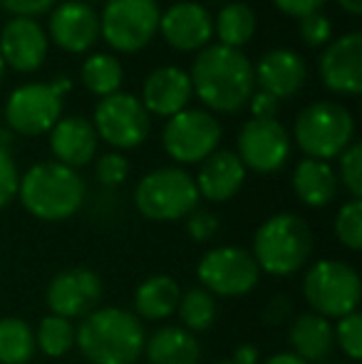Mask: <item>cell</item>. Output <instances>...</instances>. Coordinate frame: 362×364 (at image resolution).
<instances>
[{"instance_id": "obj_10", "label": "cell", "mask_w": 362, "mask_h": 364, "mask_svg": "<svg viewBox=\"0 0 362 364\" xmlns=\"http://www.w3.org/2000/svg\"><path fill=\"white\" fill-rule=\"evenodd\" d=\"M92 127L105 144H110L115 151H127L147 141L151 132V117L139 97L119 90L97 102Z\"/></svg>"}, {"instance_id": "obj_44", "label": "cell", "mask_w": 362, "mask_h": 364, "mask_svg": "<svg viewBox=\"0 0 362 364\" xmlns=\"http://www.w3.org/2000/svg\"><path fill=\"white\" fill-rule=\"evenodd\" d=\"M258 364H308V362H303L300 357H295L293 352H275V355H271L268 360H263Z\"/></svg>"}, {"instance_id": "obj_38", "label": "cell", "mask_w": 362, "mask_h": 364, "mask_svg": "<svg viewBox=\"0 0 362 364\" xmlns=\"http://www.w3.org/2000/svg\"><path fill=\"white\" fill-rule=\"evenodd\" d=\"M186 233L196 243H208L216 238L218 233V218L216 213L206 211V208H193L186 216Z\"/></svg>"}, {"instance_id": "obj_1", "label": "cell", "mask_w": 362, "mask_h": 364, "mask_svg": "<svg viewBox=\"0 0 362 364\" xmlns=\"http://www.w3.org/2000/svg\"><path fill=\"white\" fill-rule=\"evenodd\" d=\"M191 90L203 107L221 114H236L248 105L256 92V75L253 65L241 50L226 45H206L193 58Z\"/></svg>"}, {"instance_id": "obj_33", "label": "cell", "mask_w": 362, "mask_h": 364, "mask_svg": "<svg viewBox=\"0 0 362 364\" xmlns=\"http://www.w3.org/2000/svg\"><path fill=\"white\" fill-rule=\"evenodd\" d=\"M333 337H335V347L343 350V355L348 357L350 362L358 364L362 360V315L360 312H350V315L335 320Z\"/></svg>"}, {"instance_id": "obj_19", "label": "cell", "mask_w": 362, "mask_h": 364, "mask_svg": "<svg viewBox=\"0 0 362 364\" xmlns=\"http://www.w3.org/2000/svg\"><path fill=\"white\" fill-rule=\"evenodd\" d=\"M193 90L188 73L176 65H161V68L151 70L147 75L144 85H142V105L144 109L156 117H174L179 112L186 109V105L191 102Z\"/></svg>"}, {"instance_id": "obj_28", "label": "cell", "mask_w": 362, "mask_h": 364, "mask_svg": "<svg viewBox=\"0 0 362 364\" xmlns=\"http://www.w3.org/2000/svg\"><path fill=\"white\" fill-rule=\"evenodd\" d=\"M35 352L33 327L23 317H0V364H28Z\"/></svg>"}, {"instance_id": "obj_36", "label": "cell", "mask_w": 362, "mask_h": 364, "mask_svg": "<svg viewBox=\"0 0 362 364\" xmlns=\"http://www.w3.org/2000/svg\"><path fill=\"white\" fill-rule=\"evenodd\" d=\"M298 35L308 48H323L333 40V20L323 15V10L305 15L298 20Z\"/></svg>"}, {"instance_id": "obj_27", "label": "cell", "mask_w": 362, "mask_h": 364, "mask_svg": "<svg viewBox=\"0 0 362 364\" xmlns=\"http://www.w3.org/2000/svg\"><path fill=\"white\" fill-rule=\"evenodd\" d=\"M256 28V10L248 3H241V0L226 3L213 18V35L218 38V45H226V48L233 50H241L243 45L251 43Z\"/></svg>"}, {"instance_id": "obj_50", "label": "cell", "mask_w": 362, "mask_h": 364, "mask_svg": "<svg viewBox=\"0 0 362 364\" xmlns=\"http://www.w3.org/2000/svg\"><path fill=\"white\" fill-rule=\"evenodd\" d=\"M0 114H3V112H0Z\"/></svg>"}, {"instance_id": "obj_22", "label": "cell", "mask_w": 362, "mask_h": 364, "mask_svg": "<svg viewBox=\"0 0 362 364\" xmlns=\"http://www.w3.org/2000/svg\"><path fill=\"white\" fill-rule=\"evenodd\" d=\"M48 134L55 161L75 168V171L87 166L100 146V136H97L92 122L85 117H60V122Z\"/></svg>"}, {"instance_id": "obj_11", "label": "cell", "mask_w": 362, "mask_h": 364, "mask_svg": "<svg viewBox=\"0 0 362 364\" xmlns=\"http://www.w3.org/2000/svg\"><path fill=\"white\" fill-rule=\"evenodd\" d=\"M198 288L211 292L213 297H243L256 290L261 280L251 250L238 245H218L201 255L196 265Z\"/></svg>"}, {"instance_id": "obj_40", "label": "cell", "mask_w": 362, "mask_h": 364, "mask_svg": "<svg viewBox=\"0 0 362 364\" xmlns=\"http://www.w3.org/2000/svg\"><path fill=\"white\" fill-rule=\"evenodd\" d=\"M325 3H328V0H273V5L280 10V13L288 15V18H295V20L305 18V15L320 13Z\"/></svg>"}, {"instance_id": "obj_20", "label": "cell", "mask_w": 362, "mask_h": 364, "mask_svg": "<svg viewBox=\"0 0 362 364\" xmlns=\"http://www.w3.org/2000/svg\"><path fill=\"white\" fill-rule=\"evenodd\" d=\"M193 183H196L198 198H206L211 203L231 201L246 183V166L236 156V151L216 149L211 156L198 164Z\"/></svg>"}, {"instance_id": "obj_24", "label": "cell", "mask_w": 362, "mask_h": 364, "mask_svg": "<svg viewBox=\"0 0 362 364\" xmlns=\"http://www.w3.org/2000/svg\"><path fill=\"white\" fill-rule=\"evenodd\" d=\"M288 340L290 347H293L290 352L303 362H325L335 350L333 322L315 315V312H303L290 322Z\"/></svg>"}, {"instance_id": "obj_2", "label": "cell", "mask_w": 362, "mask_h": 364, "mask_svg": "<svg viewBox=\"0 0 362 364\" xmlns=\"http://www.w3.org/2000/svg\"><path fill=\"white\" fill-rule=\"evenodd\" d=\"M144 342V322L122 307L100 305L75 327V347L90 364H137Z\"/></svg>"}, {"instance_id": "obj_21", "label": "cell", "mask_w": 362, "mask_h": 364, "mask_svg": "<svg viewBox=\"0 0 362 364\" xmlns=\"http://www.w3.org/2000/svg\"><path fill=\"white\" fill-rule=\"evenodd\" d=\"M253 75H256V85L280 102L290 100L303 90L308 68H305L303 55H298L295 50L273 48L258 60Z\"/></svg>"}, {"instance_id": "obj_7", "label": "cell", "mask_w": 362, "mask_h": 364, "mask_svg": "<svg viewBox=\"0 0 362 364\" xmlns=\"http://www.w3.org/2000/svg\"><path fill=\"white\" fill-rule=\"evenodd\" d=\"M70 90V77H58L53 82H25L15 87L5 102L8 129L23 136H40L50 132L63 117L65 95Z\"/></svg>"}, {"instance_id": "obj_9", "label": "cell", "mask_w": 362, "mask_h": 364, "mask_svg": "<svg viewBox=\"0 0 362 364\" xmlns=\"http://www.w3.org/2000/svg\"><path fill=\"white\" fill-rule=\"evenodd\" d=\"M161 8L156 0H105L100 38L117 53H139L159 33Z\"/></svg>"}, {"instance_id": "obj_26", "label": "cell", "mask_w": 362, "mask_h": 364, "mask_svg": "<svg viewBox=\"0 0 362 364\" xmlns=\"http://www.w3.org/2000/svg\"><path fill=\"white\" fill-rule=\"evenodd\" d=\"M181 288L171 275H149L134 290V315L142 322H161L179 307Z\"/></svg>"}, {"instance_id": "obj_32", "label": "cell", "mask_w": 362, "mask_h": 364, "mask_svg": "<svg viewBox=\"0 0 362 364\" xmlns=\"http://www.w3.org/2000/svg\"><path fill=\"white\" fill-rule=\"evenodd\" d=\"M335 238L340 240V245L353 253H358L362 248V201L360 198H350L335 213Z\"/></svg>"}, {"instance_id": "obj_3", "label": "cell", "mask_w": 362, "mask_h": 364, "mask_svg": "<svg viewBox=\"0 0 362 364\" xmlns=\"http://www.w3.org/2000/svg\"><path fill=\"white\" fill-rule=\"evenodd\" d=\"M87 186L80 171L58 161H40L20 173L18 198L33 218L60 223L82 208Z\"/></svg>"}, {"instance_id": "obj_25", "label": "cell", "mask_w": 362, "mask_h": 364, "mask_svg": "<svg viewBox=\"0 0 362 364\" xmlns=\"http://www.w3.org/2000/svg\"><path fill=\"white\" fill-rule=\"evenodd\" d=\"M149 364H201V342L181 325H164L144 342Z\"/></svg>"}, {"instance_id": "obj_34", "label": "cell", "mask_w": 362, "mask_h": 364, "mask_svg": "<svg viewBox=\"0 0 362 364\" xmlns=\"http://www.w3.org/2000/svg\"><path fill=\"white\" fill-rule=\"evenodd\" d=\"M340 168L338 181L348 188L350 198H360L362 196V146L358 141H353L343 154H340Z\"/></svg>"}, {"instance_id": "obj_6", "label": "cell", "mask_w": 362, "mask_h": 364, "mask_svg": "<svg viewBox=\"0 0 362 364\" xmlns=\"http://www.w3.org/2000/svg\"><path fill=\"white\" fill-rule=\"evenodd\" d=\"M360 292V273L345 260L320 258L303 275L305 302L310 312L325 320H340L350 312H358Z\"/></svg>"}, {"instance_id": "obj_5", "label": "cell", "mask_w": 362, "mask_h": 364, "mask_svg": "<svg viewBox=\"0 0 362 364\" xmlns=\"http://www.w3.org/2000/svg\"><path fill=\"white\" fill-rule=\"evenodd\" d=\"M293 139L305 159L330 161L355 141V117L338 102L320 100L303 107L295 117Z\"/></svg>"}, {"instance_id": "obj_46", "label": "cell", "mask_w": 362, "mask_h": 364, "mask_svg": "<svg viewBox=\"0 0 362 364\" xmlns=\"http://www.w3.org/2000/svg\"><path fill=\"white\" fill-rule=\"evenodd\" d=\"M3 75H5V63H3V58H0V80H3Z\"/></svg>"}, {"instance_id": "obj_42", "label": "cell", "mask_w": 362, "mask_h": 364, "mask_svg": "<svg viewBox=\"0 0 362 364\" xmlns=\"http://www.w3.org/2000/svg\"><path fill=\"white\" fill-rule=\"evenodd\" d=\"M290 312H293V302H290L288 295H275L271 302L263 310V317H266L268 325H280L283 320H288Z\"/></svg>"}, {"instance_id": "obj_39", "label": "cell", "mask_w": 362, "mask_h": 364, "mask_svg": "<svg viewBox=\"0 0 362 364\" xmlns=\"http://www.w3.org/2000/svg\"><path fill=\"white\" fill-rule=\"evenodd\" d=\"M55 3L58 0H0V5L13 18H35V15H43L45 10H50Z\"/></svg>"}, {"instance_id": "obj_4", "label": "cell", "mask_w": 362, "mask_h": 364, "mask_svg": "<svg viewBox=\"0 0 362 364\" xmlns=\"http://www.w3.org/2000/svg\"><path fill=\"white\" fill-rule=\"evenodd\" d=\"M313 230L298 213H275L253 233V260L258 270L273 278H288L308 265L313 255Z\"/></svg>"}, {"instance_id": "obj_12", "label": "cell", "mask_w": 362, "mask_h": 364, "mask_svg": "<svg viewBox=\"0 0 362 364\" xmlns=\"http://www.w3.org/2000/svg\"><path fill=\"white\" fill-rule=\"evenodd\" d=\"M221 124L211 112L183 109L169 117L161 132L164 151L176 164H201L221 144Z\"/></svg>"}, {"instance_id": "obj_49", "label": "cell", "mask_w": 362, "mask_h": 364, "mask_svg": "<svg viewBox=\"0 0 362 364\" xmlns=\"http://www.w3.org/2000/svg\"><path fill=\"white\" fill-rule=\"evenodd\" d=\"M345 364H353V362H345Z\"/></svg>"}, {"instance_id": "obj_48", "label": "cell", "mask_w": 362, "mask_h": 364, "mask_svg": "<svg viewBox=\"0 0 362 364\" xmlns=\"http://www.w3.org/2000/svg\"><path fill=\"white\" fill-rule=\"evenodd\" d=\"M216 364H233L231 360H226V362H216Z\"/></svg>"}, {"instance_id": "obj_45", "label": "cell", "mask_w": 362, "mask_h": 364, "mask_svg": "<svg viewBox=\"0 0 362 364\" xmlns=\"http://www.w3.org/2000/svg\"><path fill=\"white\" fill-rule=\"evenodd\" d=\"M335 3H338L348 15H353V18H358L362 13V0H335Z\"/></svg>"}, {"instance_id": "obj_29", "label": "cell", "mask_w": 362, "mask_h": 364, "mask_svg": "<svg viewBox=\"0 0 362 364\" xmlns=\"http://www.w3.org/2000/svg\"><path fill=\"white\" fill-rule=\"evenodd\" d=\"M80 77H82L85 90L92 92V95H97L102 100V97H110V95H115V92L122 90L124 70H122V63L115 58V55L95 53L82 63Z\"/></svg>"}, {"instance_id": "obj_47", "label": "cell", "mask_w": 362, "mask_h": 364, "mask_svg": "<svg viewBox=\"0 0 362 364\" xmlns=\"http://www.w3.org/2000/svg\"><path fill=\"white\" fill-rule=\"evenodd\" d=\"M82 3H87V5H90V3H100V0H82Z\"/></svg>"}, {"instance_id": "obj_14", "label": "cell", "mask_w": 362, "mask_h": 364, "mask_svg": "<svg viewBox=\"0 0 362 364\" xmlns=\"http://www.w3.org/2000/svg\"><path fill=\"white\" fill-rule=\"evenodd\" d=\"M105 295L102 278L90 268H68L60 270L50 280L45 290V302L50 315L65 317V320H82L92 310H97Z\"/></svg>"}, {"instance_id": "obj_17", "label": "cell", "mask_w": 362, "mask_h": 364, "mask_svg": "<svg viewBox=\"0 0 362 364\" xmlns=\"http://www.w3.org/2000/svg\"><path fill=\"white\" fill-rule=\"evenodd\" d=\"M48 35L60 50L82 55L100 40V13L82 0H65L50 13Z\"/></svg>"}, {"instance_id": "obj_35", "label": "cell", "mask_w": 362, "mask_h": 364, "mask_svg": "<svg viewBox=\"0 0 362 364\" xmlns=\"http://www.w3.org/2000/svg\"><path fill=\"white\" fill-rule=\"evenodd\" d=\"M129 176V161L124 154L119 151H107L95 161V178L107 188H117L127 181Z\"/></svg>"}, {"instance_id": "obj_13", "label": "cell", "mask_w": 362, "mask_h": 364, "mask_svg": "<svg viewBox=\"0 0 362 364\" xmlns=\"http://www.w3.org/2000/svg\"><path fill=\"white\" fill-rule=\"evenodd\" d=\"M236 156L246 171L275 173L290 156V134L278 119H248L238 129Z\"/></svg>"}, {"instance_id": "obj_15", "label": "cell", "mask_w": 362, "mask_h": 364, "mask_svg": "<svg viewBox=\"0 0 362 364\" xmlns=\"http://www.w3.org/2000/svg\"><path fill=\"white\" fill-rule=\"evenodd\" d=\"M318 70L330 92L358 97L362 90V33L353 30L330 40L320 55Z\"/></svg>"}, {"instance_id": "obj_30", "label": "cell", "mask_w": 362, "mask_h": 364, "mask_svg": "<svg viewBox=\"0 0 362 364\" xmlns=\"http://www.w3.org/2000/svg\"><path fill=\"white\" fill-rule=\"evenodd\" d=\"M176 312H179L183 330L196 335V332H206L213 327L216 315H218V305H216V297H213L211 292H206L203 288H191V290L181 292V300H179Z\"/></svg>"}, {"instance_id": "obj_8", "label": "cell", "mask_w": 362, "mask_h": 364, "mask_svg": "<svg viewBox=\"0 0 362 364\" xmlns=\"http://www.w3.org/2000/svg\"><path fill=\"white\" fill-rule=\"evenodd\" d=\"M198 191L193 176L181 166H161L139 178L134 188V208L149 220L169 223L186 218L198 208Z\"/></svg>"}, {"instance_id": "obj_23", "label": "cell", "mask_w": 362, "mask_h": 364, "mask_svg": "<svg viewBox=\"0 0 362 364\" xmlns=\"http://www.w3.org/2000/svg\"><path fill=\"white\" fill-rule=\"evenodd\" d=\"M293 193L308 208H325L338 198L340 181L335 168L318 159H300L293 168Z\"/></svg>"}, {"instance_id": "obj_37", "label": "cell", "mask_w": 362, "mask_h": 364, "mask_svg": "<svg viewBox=\"0 0 362 364\" xmlns=\"http://www.w3.org/2000/svg\"><path fill=\"white\" fill-rule=\"evenodd\" d=\"M20 188V171L13 154L8 149H0V208L10 206L18 198Z\"/></svg>"}, {"instance_id": "obj_43", "label": "cell", "mask_w": 362, "mask_h": 364, "mask_svg": "<svg viewBox=\"0 0 362 364\" xmlns=\"http://www.w3.org/2000/svg\"><path fill=\"white\" fill-rule=\"evenodd\" d=\"M233 364H258L261 362V352H258L256 345H238L233 350V357H231Z\"/></svg>"}, {"instance_id": "obj_31", "label": "cell", "mask_w": 362, "mask_h": 364, "mask_svg": "<svg viewBox=\"0 0 362 364\" xmlns=\"http://www.w3.org/2000/svg\"><path fill=\"white\" fill-rule=\"evenodd\" d=\"M35 347L45 357L60 360V357L75 350V325L65 317L45 315L40 320L38 330H35Z\"/></svg>"}, {"instance_id": "obj_16", "label": "cell", "mask_w": 362, "mask_h": 364, "mask_svg": "<svg viewBox=\"0 0 362 364\" xmlns=\"http://www.w3.org/2000/svg\"><path fill=\"white\" fill-rule=\"evenodd\" d=\"M159 33L179 53H198L213 38V18L196 0H176L159 18Z\"/></svg>"}, {"instance_id": "obj_18", "label": "cell", "mask_w": 362, "mask_h": 364, "mask_svg": "<svg viewBox=\"0 0 362 364\" xmlns=\"http://www.w3.org/2000/svg\"><path fill=\"white\" fill-rule=\"evenodd\" d=\"M0 58L15 73H35L48 58V35L35 18H10L0 30Z\"/></svg>"}, {"instance_id": "obj_41", "label": "cell", "mask_w": 362, "mask_h": 364, "mask_svg": "<svg viewBox=\"0 0 362 364\" xmlns=\"http://www.w3.org/2000/svg\"><path fill=\"white\" fill-rule=\"evenodd\" d=\"M248 107H251L253 119H275V114H278V100L263 90L253 92Z\"/></svg>"}]
</instances>
